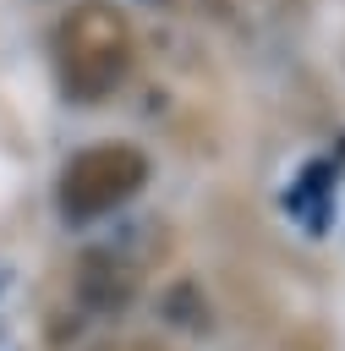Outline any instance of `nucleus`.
<instances>
[{
    "label": "nucleus",
    "mask_w": 345,
    "mask_h": 351,
    "mask_svg": "<svg viewBox=\"0 0 345 351\" xmlns=\"http://www.w3.org/2000/svg\"><path fill=\"white\" fill-rule=\"evenodd\" d=\"M142 5H153V11H181L186 0H142Z\"/></svg>",
    "instance_id": "20e7f679"
},
{
    "label": "nucleus",
    "mask_w": 345,
    "mask_h": 351,
    "mask_svg": "<svg viewBox=\"0 0 345 351\" xmlns=\"http://www.w3.org/2000/svg\"><path fill=\"white\" fill-rule=\"evenodd\" d=\"M49 55H55V77H60L66 99L104 104L131 77V60H137L131 16L115 0H77V5L60 11Z\"/></svg>",
    "instance_id": "f257e3e1"
},
{
    "label": "nucleus",
    "mask_w": 345,
    "mask_h": 351,
    "mask_svg": "<svg viewBox=\"0 0 345 351\" xmlns=\"http://www.w3.org/2000/svg\"><path fill=\"white\" fill-rule=\"evenodd\" d=\"M88 351H137V346H126V340H99V346H88Z\"/></svg>",
    "instance_id": "7ed1b4c3"
},
{
    "label": "nucleus",
    "mask_w": 345,
    "mask_h": 351,
    "mask_svg": "<svg viewBox=\"0 0 345 351\" xmlns=\"http://www.w3.org/2000/svg\"><path fill=\"white\" fill-rule=\"evenodd\" d=\"M148 181V154L131 148V143H93V148H77L60 170V186H55V203L71 225H88V219H104L115 208H126Z\"/></svg>",
    "instance_id": "f03ea898"
}]
</instances>
